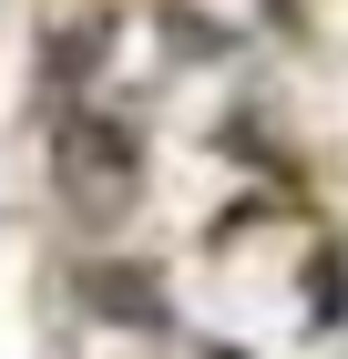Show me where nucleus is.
I'll return each instance as SVG.
<instances>
[{
	"label": "nucleus",
	"instance_id": "nucleus-1",
	"mask_svg": "<svg viewBox=\"0 0 348 359\" xmlns=\"http://www.w3.org/2000/svg\"><path fill=\"white\" fill-rule=\"evenodd\" d=\"M62 175H82V205H92V216H113V205L134 195L123 144H113V134H92V123H72V134H62Z\"/></svg>",
	"mask_w": 348,
	"mask_h": 359
}]
</instances>
